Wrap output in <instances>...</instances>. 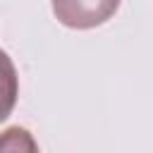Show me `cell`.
Wrapping results in <instances>:
<instances>
[{
    "mask_svg": "<svg viewBox=\"0 0 153 153\" xmlns=\"http://www.w3.org/2000/svg\"><path fill=\"white\" fill-rule=\"evenodd\" d=\"M122 0H50L55 19L67 29H96L115 17Z\"/></svg>",
    "mask_w": 153,
    "mask_h": 153,
    "instance_id": "6da1fadb",
    "label": "cell"
},
{
    "mask_svg": "<svg viewBox=\"0 0 153 153\" xmlns=\"http://www.w3.org/2000/svg\"><path fill=\"white\" fill-rule=\"evenodd\" d=\"M19 98V74L12 57L0 48V122H5Z\"/></svg>",
    "mask_w": 153,
    "mask_h": 153,
    "instance_id": "7a4b0ae2",
    "label": "cell"
},
{
    "mask_svg": "<svg viewBox=\"0 0 153 153\" xmlns=\"http://www.w3.org/2000/svg\"><path fill=\"white\" fill-rule=\"evenodd\" d=\"M0 153H41L33 134L26 127H7L0 131Z\"/></svg>",
    "mask_w": 153,
    "mask_h": 153,
    "instance_id": "3957f363",
    "label": "cell"
}]
</instances>
